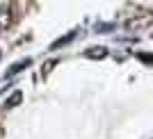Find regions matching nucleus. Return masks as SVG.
<instances>
[{
    "mask_svg": "<svg viewBox=\"0 0 153 139\" xmlns=\"http://www.w3.org/2000/svg\"><path fill=\"white\" fill-rule=\"evenodd\" d=\"M14 23V7L12 5H2L0 7V32H7Z\"/></svg>",
    "mask_w": 153,
    "mask_h": 139,
    "instance_id": "f257e3e1",
    "label": "nucleus"
},
{
    "mask_svg": "<svg viewBox=\"0 0 153 139\" xmlns=\"http://www.w3.org/2000/svg\"><path fill=\"white\" fill-rule=\"evenodd\" d=\"M85 57L87 59H105L108 57V48L105 46H91V48L85 50Z\"/></svg>",
    "mask_w": 153,
    "mask_h": 139,
    "instance_id": "f03ea898",
    "label": "nucleus"
},
{
    "mask_svg": "<svg viewBox=\"0 0 153 139\" xmlns=\"http://www.w3.org/2000/svg\"><path fill=\"white\" fill-rule=\"evenodd\" d=\"M151 25V14H144V18H128L126 27L128 30H140V27H149Z\"/></svg>",
    "mask_w": 153,
    "mask_h": 139,
    "instance_id": "7ed1b4c3",
    "label": "nucleus"
},
{
    "mask_svg": "<svg viewBox=\"0 0 153 139\" xmlns=\"http://www.w3.org/2000/svg\"><path fill=\"white\" fill-rule=\"evenodd\" d=\"M30 64H32V59H30V57H25V59H19L16 64H12V66H9L7 75H9V78H12V75H19L21 71H25L27 66H30Z\"/></svg>",
    "mask_w": 153,
    "mask_h": 139,
    "instance_id": "20e7f679",
    "label": "nucleus"
},
{
    "mask_svg": "<svg viewBox=\"0 0 153 139\" xmlns=\"http://www.w3.org/2000/svg\"><path fill=\"white\" fill-rule=\"evenodd\" d=\"M76 34H78V30H73V32H69L66 37H62V39H57V41H53V50H57V48H62V46H66V44H71L73 39H76Z\"/></svg>",
    "mask_w": 153,
    "mask_h": 139,
    "instance_id": "39448f33",
    "label": "nucleus"
},
{
    "mask_svg": "<svg viewBox=\"0 0 153 139\" xmlns=\"http://www.w3.org/2000/svg\"><path fill=\"white\" fill-rule=\"evenodd\" d=\"M21 101H23V94H21V91H14V94L5 101V105H2V107H5V109H12V107H16Z\"/></svg>",
    "mask_w": 153,
    "mask_h": 139,
    "instance_id": "423d86ee",
    "label": "nucleus"
},
{
    "mask_svg": "<svg viewBox=\"0 0 153 139\" xmlns=\"http://www.w3.org/2000/svg\"><path fill=\"white\" fill-rule=\"evenodd\" d=\"M57 64H59V59H48V62H44V66H41V75L46 78L53 69H55V66H57Z\"/></svg>",
    "mask_w": 153,
    "mask_h": 139,
    "instance_id": "0eeeda50",
    "label": "nucleus"
},
{
    "mask_svg": "<svg viewBox=\"0 0 153 139\" xmlns=\"http://www.w3.org/2000/svg\"><path fill=\"white\" fill-rule=\"evenodd\" d=\"M94 30L98 32V34H101V32H112L114 30V23H96Z\"/></svg>",
    "mask_w": 153,
    "mask_h": 139,
    "instance_id": "6e6552de",
    "label": "nucleus"
},
{
    "mask_svg": "<svg viewBox=\"0 0 153 139\" xmlns=\"http://www.w3.org/2000/svg\"><path fill=\"white\" fill-rule=\"evenodd\" d=\"M140 57H142V62H146V64H151V62H153V57H151V55H144V52H142Z\"/></svg>",
    "mask_w": 153,
    "mask_h": 139,
    "instance_id": "1a4fd4ad",
    "label": "nucleus"
},
{
    "mask_svg": "<svg viewBox=\"0 0 153 139\" xmlns=\"http://www.w3.org/2000/svg\"><path fill=\"white\" fill-rule=\"evenodd\" d=\"M2 137H5V128L0 126V139H2Z\"/></svg>",
    "mask_w": 153,
    "mask_h": 139,
    "instance_id": "9d476101",
    "label": "nucleus"
}]
</instances>
